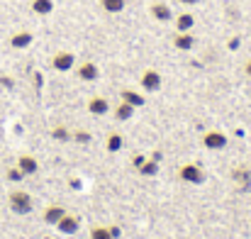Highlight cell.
I'll return each mask as SVG.
<instances>
[{
    "label": "cell",
    "mask_w": 251,
    "mask_h": 239,
    "mask_svg": "<svg viewBox=\"0 0 251 239\" xmlns=\"http://www.w3.org/2000/svg\"><path fill=\"white\" fill-rule=\"evenodd\" d=\"M76 76L85 83H90V80H98L100 76V69H98V64L95 61H81L78 66H76Z\"/></svg>",
    "instance_id": "8"
},
{
    "label": "cell",
    "mask_w": 251,
    "mask_h": 239,
    "mask_svg": "<svg viewBox=\"0 0 251 239\" xmlns=\"http://www.w3.org/2000/svg\"><path fill=\"white\" fill-rule=\"evenodd\" d=\"M32 42H34V34L27 32V29H20V32H15V34L10 37V47H12V49H27Z\"/></svg>",
    "instance_id": "11"
},
{
    "label": "cell",
    "mask_w": 251,
    "mask_h": 239,
    "mask_svg": "<svg viewBox=\"0 0 251 239\" xmlns=\"http://www.w3.org/2000/svg\"><path fill=\"white\" fill-rule=\"evenodd\" d=\"M173 47L178 52H190L195 47V34L193 32H176L173 34Z\"/></svg>",
    "instance_id": "10"
},
{
    "label": "cell",
    "mask_w": 251,
    "mask_h": 239,
    "mask_svg": "<svg viewBox=\"0 0 251 239\" xmlns=\"http://www.w3.org/2000/svg\"><path fill=\"white\" fill-rule=\"evenodd\" d=\"M122 144H125V139H122V134H120V132H112V134H107V139H105V149H107L110 154L120 152V149H122Z\"/></svg>",
    "instance_id": "18"
},
{
    "label": "cell",
    "mask_w": 251,
    "mask_h": 239,
    "mask_svg": "<svg viewBox=\"0 0 251 239\" xmlns=\"http://www.w3.org/2000/svg\"><path fill=\"white\" fill-rule=\"evenodd\" d=\"M17 168H20L25 176H32V173L39 171V161L34 159V157H29V154H22V157L17 159Z\"/></svg>",
    "instance_id": "14"
},
{
    "label": "cell",
    "mask_w": 251,
    "mask_h": 239,
    "mask_svg": "<svg viewBox=\"0 0 251 239\" xmlns=\"http://www.w3.org/2000/svg\"><path fill=\"white\" fill-rule=\"evenodd\" d=\"M25 178V173L17 168V166H12V168H7V181H12V183H17V181H22Z\"/></svg>",
    "instance_id": "23"
},
{
    "label": "cell",
    "mask_w": 251,
    "mask_h": 239,
    "mask_svg": "<svg viewBox=\"0 0 251 239\" xmlns=\"http://www.w3.org/2000/svg\"><path fill=\"white\" fill-rule=\"evenodd\" d=\"M29 7H32V12L34 15H51L54 12V0H32L29 2Z\"/></svg>",
    "instance_id": "16"
},
{
    "label": "cell",
    "mask_w": 251,
    "mask_h": 239,
    "mask_svg": "<svg viewBox=\"0 0 251 239\" xmlns=\"http://www.w3.org/2000/svg\"><path fill=\"white\" fill-rule=\"evenodd\" d=\"M51 137H54L56 142H69V139H71V132H69L64 125H56V127L51 130Z\"/></svg>",
    "instance_id": "21"
},
{
    "label": "cell",
    "mask_w": 251,
    "mask_h": 239,
    "mask_svg": "<svg viewBox=\"0 0 251 239\" xmlns=\"http://www.w3.org/2000/svg\"><path fill=\"white\" fill-rule=\"evenodd\" d=\"M71 139H74V142H81V144H85V142L90 139V134H88L85 130H76V132H71Z\"/></svg>",
    "instance_id": "24"
},
{
    "label": "cell",
    "mask_w": 251,
    "mask_h": 239,
    "mask_svg": "<svg viewBox=\"0 0 251 239\" xmlns=\"http://www.w3.org/2000/svg\"><path fill=\"white\" fill-rule=\"evenodd\" d=\"M178 176H180V181H185V183H190V186H200V183H205V178H207V173H205V168H202L200 163H183V166L178 168Z\"/></svg>",
    "instance_id": "1"
},
{
    "label": "cell",
    "mask_w": 251,
    "mask_h": 239,
    "mask_svg": "<svg viewBox=\"0 0 251 239\" xmlns=\"http://www.w3.org/2000/svg\"><path fill=\"white\" fill-rule=\"evenodd\" d=\"M7 200H10L12 212H17V215L32 212V195H29V193H25V190H12Z\"/></svg>",
    "instance_id": "3"
},
{
    "label": "cell",
    "mask_w": 251,
    "mask_h": 239,
    "mask_svg": "<svg viewBox=\"0 0 251 239\" xmlns=\"http://www.w3.org/2000/svg\"><path fill=\"white\" fill-rule=\"evenodd\" d=\"M90 239H115L112 230L105 227V225H93L90 227Z\"/></svg>",
    "instance_id": "20"
},
{
    "label": "cell",
    "mask_w": 251,
    "mask_h": 239,
    "mask_svg": "<svg viewBox=\"0 0 251 239\" xmlns=\"http://www.w3.org/2000/svg\"><path fill=\"white\" fill-rule=\"evenodd\" d=\"M102 10L110 12V15H120L125 7H127V0H100Z\"/></svg>",
    "instance_id": "19"
},
{
    "label": "cell",
    "mask_w": 251,
    "mask_h": 239,
    "mask_svg": "<svg viewBox=\"0 0 251 239\" xmlns=\"http://www.w3.org/2000/svg\"><path fill=\"white\" fill-rule=\"evenodd\" d=\"M74 66H76V54H71V52H56L51 56V69L59 71V74H66Z\"/></svg>",
    "instance_id": "4"
},
{
    "label": "cell",
    "mask_w": 251,
    "mask_h": 239,
    "mask_svg": "<svg viewBox=\"0 0 251 239\" xmlns=\"http://www.w3.org/2000/svg\"><path fill=\"white\" fill-rule=\"evenodd\" d=\"M139 83H142V88H144L147 93H156V90H161V83H164V79H161V74H159L156 69H144V71H142V79H139Z\"/></svg>",
    "instance_id": "5"
},
{
    "label": "cell",
    "mask_w": 251,
    "mask_h": 239,
    "mask_svg": "<svg viewBox=\"0 0 251 239\" xmlns=\"http://www.w3.org/2000/svg\"><path fill=\"white\" fill-rule=\"evenodd\" d=\"M173 22H176V32H190L195 27V15L193 12H178L173 17Z\"/></svg>",
    "instance_id": "12"
},
{
    "label": "cell",
    "mask_w": 251,
    "mask_h": 239,
    "mask_svg": "<svg viewBox=\"0 0 251 239\" xmlns=\"http://www.w3.org/2000/svg\"><path fill=\"white\" fill-rule=\"evenodd\" d=\"M227 144H229V137L222 130H207L202 134V147L210 149V152H222Z\"/></svg>",
    "instance_id": "2"
},
{
    "label": "cell",
    "mask_w": 251,
    "mask_h": 239,
    "mask_svg": "<svg viewBox=\"0 0 251 239\" xmlns=\"http://www.w3.org/2000/svg\"><path fill=\"white\" fill-rule=\"evenodd\" d=\"M64 212H66L64 205H49V208L44 210V222H47V225H56V222L64 217Z\"/></svg>",
    "instance_id": "15"
},
{
    "label": "cell",
    "mask_w": 251,
    "mask_h": 239,
    "mask_svg": "<svg viewBox=\"0 0 251 239\" xmlns=\"http://www.w3.org/2000/svg\"><path fill=\"white\" fill-rule=\"evenodd\" d=\"M88 112H93V115H98V117L107 115V112H110V100H107L105 95H93V98L88 100Z\"/></svg>",
    "instance_id": "9"
},
{
    "label": "cell",
    "mask_w": 251,
    "mask_h": 239,
    "mask_svg": "<svg viewBox=\"0 0 251 239\" xmlns=\"http://www.w3.org/2000/svg\"><path fill=\"white\" fill-rule=\"evenodd\" d=\"M149 15H151L156 22H171V20L176 17L166 0H154V2L149 5Z\"/></svg>",
    "instance_id": "6"
},
{
    "label": "cell",
    "mask_w": 251,
    "mask_h": 239,
    "mask_svg": "<svg viewBox=\"0 0 251 239\" xmlns=\"http://www.w3.org/2000/svg\"><path fill=\"white\" fill-rule=\"evenodd\" d=\"M54 227H56L61 235H76L78 227H81V217L74 215V212H64V217H61Z\"/></svg>",
    "instance_id": "7"
},
{
    "label": "cell",
    "mask_w": 251,
    "mask_h": 239,
    "mask_svg": "<svg viewBox=\"0 0 251 239\" xmlns=\"http://www.w3.org/2000/svg\"><path fill=\"white\" fill-rule=\"evenodd\" d=\"M120 98H122L125 103H129L132 107H144V103H147V98H144L142 93H137L134 88H122V90H120Z\"/></svg>",
    "instance_id": "13"
},
{
    "label": "cell",
    "mask_w": 251,
    "mask_h": 239,
    "mask_svg": "<svg viewBox=\"0 0 251 239\" xmlns=\"http://www.w3.org/2000/svg\"><path fill=\"white\" fill-rule=\"evenodd\" d=\"M156 171H159V163H156V161H142V163H139V173H142V176H154V173H156Z\"/></svg>",
    "instance_id": "22"
},
{
    "label": "cell",
    "mask_w": 251,
    "mask_h": 239,
    "mask_svg": "<svg viewBox=\"0 0 251 239\" xmlns=\"http://www.w3.org/2000/svg\"><path fill=\"white\" fill-rule=\"evenodd\" d=\"M176 2H180V5H198L200 0H176Z\"/></svg>",
    "instance_id": "25"
},
{
    "label": "cell",
    "mask_w": 251,
    "mask_h": 239,
    "mask_svg": "<svg viewBox=\"0 0 251 239\" xmlns=\"http://www.w3.org/2000/svg\"><path fill=\"white\" fill-rule=\"evenodd\" d=\"M134 110H137V107H132L129 103H125V100H122V103H120V105L115 107V117H117L120 122H127V120H132Z\"/></svg>",
    "instance_id": "17"
},
{
    "label": "cell",
    "mask_w": 251,
    "mask_h": 239,
    "mask_svg": "<svg viewBox=\"0 0 251 239\" xmlns=\"http://www.w3.org/2000/svg\"><path fill=\"white\" fill-rule=\"evenodd\" d=\"M244 74H247V76H249V79H251V59H249V61H247V64H244Z\"/></svg>",
    "instance_id": "26"
}]
</instances>
